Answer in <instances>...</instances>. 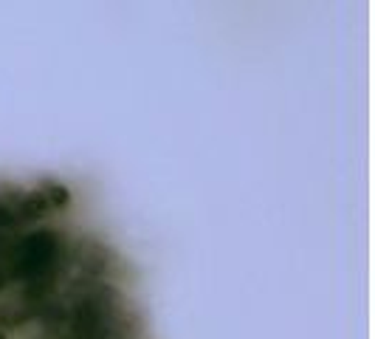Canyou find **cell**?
Returning a JSON list of instances; mask_svg holds the SVG:
<instances>
[{
  "instance_id": "3957f363",
  "label": "cell",
  "mask_w": 375,
  "mask_h": 339,
  "mask_svg": "<svg viewBox=\"0 0 375 339\" xmlns=\"http://www.w3.org/2000/svg\"><path fill=\"white\" fill-rule=\"evenodd\" d=\"M11 224V212L6 207H0V226H9Z\"/></svg>"
},
{
  "instance_id": "7a4b0ae2",
  "label": "cell",
  "mask_w": 375,
  "mask_h": 339,
  "mask_svg": "<svg viewBox=\"0 0 375 339\" xmlns=\"http://www.w3.org/2000/svg\"><path fill=\"white\" fill-rule=\"evenodd\" d=\"M48 209H51V207L46 204L43 192H40V189H34V192H28V195H26V201H23V207H20V215H26V218H43Z\"/></svg>"
},
{
  "instance_id": "6da1fadb",
  "label": "cell",
  "mask_w": 375,
  "mask_h": 339,
  "mask_svg": "<svg viewBox=\"0 0 375 339\" xmlns=\"http://www.w3.org/2000/svg\"><path fill=\"white\" fill-rule=\"evenodd\" d=\"M40 192H43V198H46V204H48L51 209H63V207H68V201H71V192H68V187H63V184H54V181H46Z\"/></svg>"
},
{
  "instance_id": "277c9868",
  "label": "cell",
  "mask_w": 375,
  "mask_h": 339,
  "mask_svg": "<svg viewBox=\"0 0 375 339\" xmlns=\"http://www.w3.org/2000/svg\"><path fill=\"white\" fill-rule=\"evenodd\" d=\"M0 339H6V337H3V334H0Z\"/></svg>"
}]
</instances>
